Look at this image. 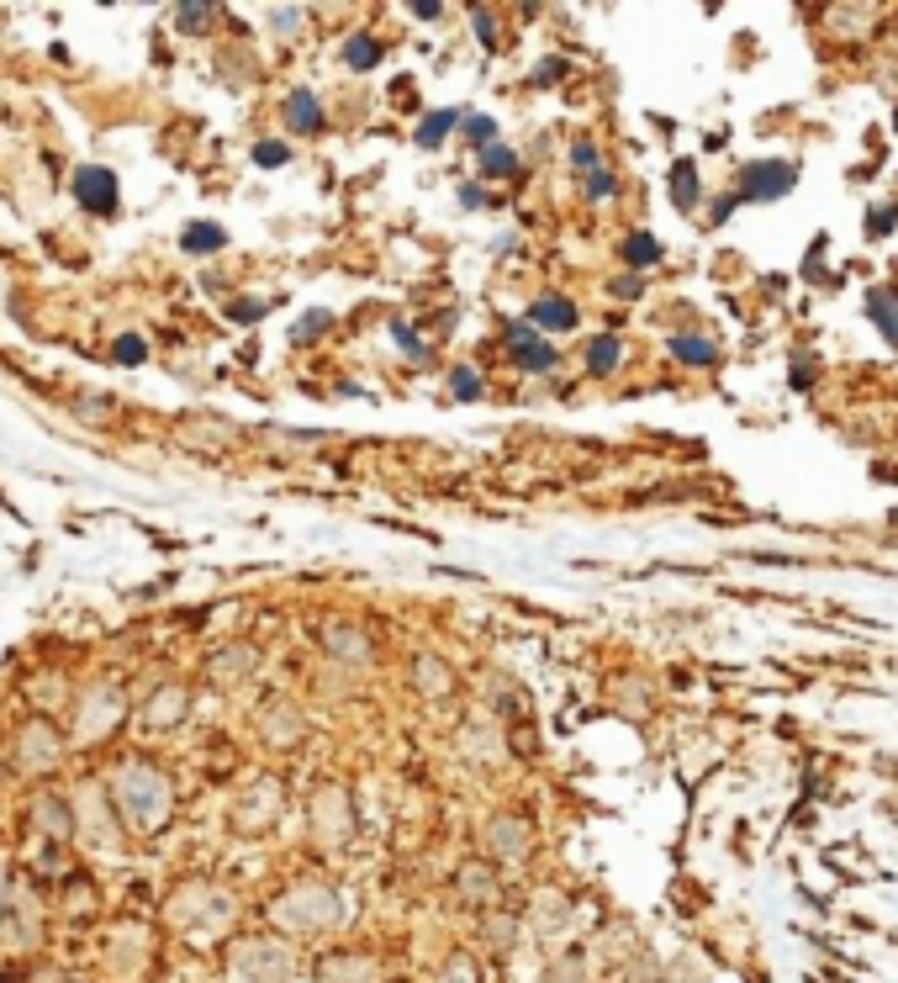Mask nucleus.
Masks as SVG:
<instances>
[{
	"label": "nucleus",
	"instance_id": "f257e3e1",
	"mask_svg": "<svg viewBox=\"0 0 898 983\" xmlns=\"http://www.w3.org/2000/svg\"><path fill=\"white\" fill-rule=\"evenodd\" d=\"M74 191H80L85 207H96V212H117V180H111V170H101V164H90V170L74 175Z\"/></svg>",
	"mask_w": 898,
	"mask_h": 983
},
{
	"label": "nucleus",
	"instance_id": "f03ea898",
	"mask_svg": "<svg viewBox=\"0 0 898 983\" xmlns=\"http://www.w3.org/2000/svg\"><path fill=\"white\" fill-rule=\"evenodd\" d=\"M513 360H518L523 370H550V365H555V349L539 339L534 328H513Z\"/></svg>",
	"mask_w": 898,
	"mask_h": 983
},
{
	"label": "nucleus",
	"instance_id": "7ed1b4c3",
	"mask_svg": "<svg viewBox=\"0 0 898 983\" xmlns=\"http://www.w3.org/2000/svg\"><path fill=\"white\" fill-rule=\"evenodd\" d=\"M788 185H793L788 164H761V170L745 175V196H777V191H788Z\"/></svg>",
	"mask_w": 898,
	"mask_h": 983
},
{
	"label": "nucleus",
	"instance_id": "20e7f679",
	"mask_svg": "<svg viewBox=\"0 0 898 983\" xmlns=\"http://www.w3.org/2000/svg\"><path fill=\"white\" fill-rule=\"evenodd\" d=\"M286 122L296 127V133H312V127H323V111H317V96H312V90H296V96L286 101Z\"/></svg>",
	"mask_w": 898,
	"mask_h": 983
},
{
	"label": "nucleus",
	"instance_id": "39448f33",
	"mask_svg": "<svg viewBox=\"0 0 898 983\" xmlns=\"http://www.w3.org/2000/svg\"><path fill=\"white\" fill-rule=\"evenodd\" d=\"M180 244L191 249V254H212V249H222V244H228V233H222L217 222H191V228H185V238H180Z\"/></svg>",
	"mask_w": 898,
	"mask_h": 983
},
{
	"label": "nucleus",
	"instance_id": "423d86ee",
	"mask_svg": "<svg viewBox=\"0 0 898 983\" xmlns=\"http://www.w3.org/2000/svg\"><path fill=\"white\" fill-rule=\"evenodd\" d=\"M455 122H460L455 111H428L423 127H418V143H423V148H439V143H444V133H449Z\"/></svg>",
	"mask_w": 898,
	"mask_h": 983
},
{
	"label": "nucleus",
	"instance_id": "0eeeda50",
	"mask_svg": "<svg viewBox=\"0 0 898 983\" xmlns=\"http://www.w3.org/2000/svg\"><path fill=\"white\" fill-rule=\"evenodd\" d=\"M344 59H349V69H370V64L381 59V43H376V37H349Z\"/></svg>",
	"mask_w": 898,
	"mask_h": 983
},
{
	"label": "nucleus",
	"instance_id": "6e6552de",
	"mask_svg": "<svg viewBox=\"0 0 898 983\" xmlns=\"http://www.w3.org/2000/svg\"><path fill=\"white\" fill-rule=\"evenodd\" d=\"M624 259H629V265H656V259H661V244H656L650 233H634L629 244H624Z\"/></svg>",
	"mask_w": 898,
	"mask_h": 983
},
{
	"label": "nucleus",
	"instance_id": "1a4fd4ad",
	"mask_svg": "<svg viewBox=\"0 0 898 983\" xmlns=\"http://www.w3.org/2000/svg\"><path fill=\"white\" fill-rule=\"evenodd\" d=\"M534 318L550 323V328H571V323H576V307H571V302H539Z\"/></svg>",
	"mask_w": 898,
	"mask_h": 983
},
{
	"label": "nucleus",
	"instance_id": "9d476101",
	"mask_svg": "<svg viewBox=\"0 0 898 983\" xmlns=\"http://www.w3.org/2000/svg\"><path fill=\"white\" fill-rule=\"evenodd\" d=\"M872 318H883V328H888V339H898V302H893V296L888 291H872Z\"/></svg>",
	"mask_w": 898,
	"mask_h": 983
},
{
	"label": "nucleus",
	"instance_id": "9b49d317",
	"mask_svg": "<svg viewBox=\"0 0 898 983\" xmlns=\"http://www.w3.org/2000/svg\"><path fill=\"white\" fill-rule=\"evenodd\" d=\"M513 154H508V148H497V143H486V154H481V170L486 175H513Z\"/></svg>",
	"mask_w": 898,
	"mask_h": 983
},
{
	"label": "nucleus",
	"instance_id": "f8f14e48",
	"mask_svg": "<svg viewBox=\"0 0 898 983\" xmlns=\"http://www.w3.org/2000/svg\"><path fill=\"white\" fill-rule=\"evenodd\" d=\"M587 360H592V370H613L619 365V339H597Z\"/></svg>",
	"mask_w": 898,
	"mask_h": 983
},
{
	"label": "nucleus",
	"instance_id": "ddd939ff",
	"mask_svg": "<svg viewBox=\"0 0 898 983\" xmlns=\"http://www.w3.org/2000/svg\"><path fill=\"white\" fill-rule=\"evenodd\" d=\"M449 392H455V397H481V376H476L471 365H460L455 381H449Z\"/></svg>",
	"mask_w": 898,
	"mask_h": 983
},
{
	"label": "nucleus",
	"instance_id": "4468645a",
	"mask_svg": "<svg viewBox=\"0 0 898 983\" xmlns=\"http://www.w3.org/2000/svg\"><path fill=\"white\" fill-rule=\"evenodd\" d=\"M671 349H677L682 360H698V365H708V360H714V344H703V339H677Z\"/></svg>",
	"mask_w": 898,
	"mask_h": 983
},
{
	"label": "nucleus",
	"instance_id": "2eb2a0df",
	"mask_svg": "<svg viewBox=\"0 0 898 983\" xmlns=\"http://www.w3.org/2000/svg\"><path fill=\"white\" fill-rule=\"evenodd\" d=\"M460 127H465V133H471L476 143H492V138H497V122H492V117H465Z\"/></svg>",
	"mask_w": 898,
	"mask_h": 983
},
{
	"label": "nucleus",
	"instance_id": "dca6fc26",
	"mask_svg": "<svg viewBox=\"0 0 898 983\" xmlns=\"http://www.w3.org/2000/svg\"><path fill=\"white\" fill-rule=\"evenodd\" d=\"M254 159L265 164V170H275V164H286V143H259V148H254Z\"/></svg>",
	"mask_w": 898,
	"mask_h": 983
},
{
	"label": "nucleus",
	"instance_id": "f3484780",
	"mask_svg": "<svg viewBox=\"0 0 898 983\" xmlns=\"http://www.w3.org/2000/svg\"><path fill=\"white\" fill-rule=\"evenodd\" d=\"M143 355H148L143 339H117V360H122V365H138Z\"/></svg>",
	"mask_w": 898,
	"mask_h": 983
},
{
	"label": "nucleus",
	"instance_id": "a211bd4d",
	"mask_svg": "<svg viewBox=\"0 0 898 983\" xmlns=\"http://www.w3.org/2000/svg\"><path fill=\"white\" fill-rule=\"evenodd\" d=\"M571 159H576V170H587V175L597 170V154H592V143H576V154H571Z\"/></svg>",
	"mask_w": 898,
	"mask_h": 983
},
{
	"label": "nucleus",
	"instance_id": "6ab92c4d",
	"mask_svg": "<svg viewBox=\"0 0 898 983\" xmlns=\"http://www.w3.org/2000/svg\"><path fill=\"white\" fill-rule=\"evenodd\" d=\"M391 333H397V344L407 349V355H423V344L413 339V333H407V323H397V328H391Z\"/></svg>",
	"mask_w": 898,
	"mask_h": 983
},
{
	"label": "nucleus",
	"instance_id": "aec40b11",
	"mask_svg": "<svg viewBox=\"0 0 898 983\" xmlns=\"http://www.w3.org/2000/svg\"><path fill=\"white\" fill-rule=\"evenodd\" d=\"M201 22H207V11H201V6H185L180 11V27H201Z\"/></svg>",
	"mask_w": 898,
	"mask_h": 983
},
{
	"label": "nucleus",
	"instance_id": "412c9836",
	"mask_svg": "<svg viewBox=\"0 0 898 983\" xmlns=\"http://www.w3.org/2000/svg\"><path fill=\"white\" fill-rule=\"evenodd\" d=\"M677 196H682V201H692V170H687V164L677 170Z\"/></svg>",
	"mask_w": 898,
	"mask_h": 983
}]
</instances>
